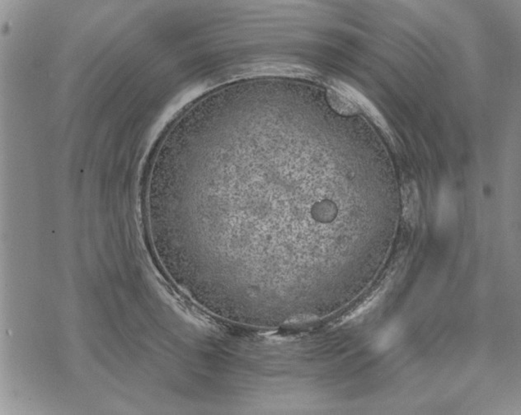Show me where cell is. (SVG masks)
<instances>
[{"instance_id": "7a4b0ae2", "label": "cell", "mask_w": 521, "mask_h": 415, "mask_svg": "<svg viewBox=\"0 0 521 415\" xmlns=\"http://www.w3.org/2000/svg\"><path fill=\"white\" fill-rule=\"evenodd\" d=\"M403 214L408 222L415 223L420 211L419 189L414 180H410L403 185L402 189Z\"/></svg>"}, {"instance_id": "6da1fadb", "label": "cell", "mask_w": 521, "mask_h": 415, "mask_svg": "<svg viewBox=\"0 0 521 415\" xmlns=\"http://www.w3.org/2000/svg\"><path fill=\"white\" fill-rule=\"evenodd\" d=\"M329 83L356 103L360 111L363 112L385 134L386 138L391 143L394 144V134L387 121L369 99L357 91L356 88H352V86L341 82V81L332 80Z\"/></svg>"}, {"instance_id": "3957f363", "label": "cell", "mask_w": 521, "mask_h": 415, "mask_svg": "<svg viewBox=\"0 0 521 415\" xmlns=\"http://www.w3.org/2000/svg\"><path fill=\"white\" fill-rule=\"evenodd\" d=\"M327 97L332 109L341 116L361 113L357 104L330 83L327 84Z\"/></svg>"}]
</instances>
